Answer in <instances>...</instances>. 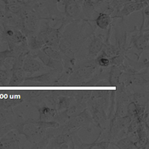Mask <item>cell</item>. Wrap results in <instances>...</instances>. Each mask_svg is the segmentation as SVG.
Listing matches in <instances>:
<instances>
[{"label": "cell", "instance_id": "obj_1", "mask_svg": "<svg viewBox=\"0 0 149 149\" xmlns=\"http://www.w3.org/2000/svg\"><path fill=\"white\" fill-rule=\"evenodd\" d=\"M93 20L80 19L67 24L61 34L58 49L63 58L77 61V54L85 41L94 32L95 29L92 25Z\"/></svg>", "mask_w": 149, "mask_h": 149}, {"label": "cell", "instance_id": "obj_2", "mask_svg": "<svg viewBox=\"0 0 149 149\" xmlns=\"http://www.w3.org/2000/svg\"><path fill=\"white\" fill-rule=\"evenodd\" d=\"M61 125L56 121H40L33 119H22L19 122L16 130L26 137L31 145L42 140L48 127H58Z\"/></svg>", "mask_w": 149, "mask_h": 149}, {"label": "cell", "instance_id": "obj_3", "mask_svg": "<svg viewBox=\"0 0 149 149\" xmlns=\"http://www.w3.org/2000/svg\"><path fill=\"white\" fill-rule=\"evenodd\" d=\"M99 67L95 58H83L77 60L72 72L67 79L66 86H84L97 72Z\"/></svg>", "mask_w": 149, "mask_h": 149}, {"label": "cell", "instance_id": "obj_4", "mask_svg": "<svg viewBox=\"0 0 149 149\" xmlns=\"http://www.w3.org/2000/svg\"><path fill=\"white\" fill-rule=\"evenodd\" d=\"M44 21V22L42 23V25L40 24V27L38 31L40 33L41 35L43 37L46 45L53 46V47L58 49L62 31H63L65 26L71 22L70 20H68L67 19H66L65 17H63V19L61 20V26L58 28H54L50 25L51 21Z\"/></svg>", "mask_w": 149, "mask_h": 149}, {"label": "cell", "instance_id": "obj_5", "mask_svg": "<svg viewBox=\"0 0 149 149\" xmlns=\"http://www.w3.org/2000/svg\"><path fill=\"white\" fill-rule=\"evenodd\" d=\"M130 33V41L127 48V53L132 48H135L136 52L134 54L137 56V61H139L141 54L148 49L149 31L138 29L137 26H134V29Z\"/></svg>", "mask_w": 149, "mask_h": 149}, {"label": "cell", "instance_id": "obj_6", "mask_svg": "<svg viewBox=\"0 0 149 149\" xmlns=\"http://www.w3.org/2000/svg\"><path fill=\"white\" fill-rule=\"evenodd\" d=\"M61 72L51 70L37 76H27L22 82V86H54L57 78Z\"/></svg>", "mask_w": 149, "mask_h": 149}, {"label": "cell", "instance_id": "obj_7", "mask_svg": "<svg viewBox=\"0 0 149 149\" xmlns=\"http://www.w3.org/2000/svg\"><path fill=\"white\" fill-rule=\"evenodd\" d=\"M93 123L91 114L87 108H85L80 113L72 117L63 125H61L64 130L69 131L80 130L82 127H86Z\"/></svg>", "mask_w": 149, "mask_h": 149}, {"label": "cell", "instance_id": "obj_8", "mask_svg": "<svg viewBox=\"0 0 149 149\" xmlns=\"http://www.w3.org/2000/svg\"><path fill=\"white\" fill-rule=\"evenodd\" d=\"M64 7L63 16L68 20L73 22L80 19H86L82 8L81 1L80 0H60Z\"/></svg>", "mask_w": 149, "mask_h": 149}, {"label": "cell", "instance_id": "obj_9", "mask_svg": "<svg viewBox=\"0 0 149 149\" xmlns=\"http://www.w3.org/2000/svg\"><path fill=\"white\" fill-rule=\"evenodd\" d=\"M104 37L102 34H96L95 32L93 33L86 41L88 42L87 45L84 43L86 46L85 50L86 54H84L83 58H95L99 52L102 51L104 44ZM81 60V59H80Z\"/></svg>", "mask_w": 149, "mask_h": 149}, {"label": "cell", "instance_id": "obj_10", "mask_svg": "<svg viewBox=\"0 0 149 149\" xmlns=\"http://www.w3.org/2000/svg\"><path fill=\"white\" fill-rule=\"evenodd\" d=\"M24 103L22 91L0 92V108H14Z\"/></svg>", "mask_w": 149, "mask_h": 149}, {"label": "cell", "instance_id": "obj_11", "mask_svg": "<svg viewBox=\"0 0 149 149\" xmlns=\"http://www.w3.org/2000/svg\"><path fill=\"white\" fill-rule=\"evenodd\" d=\"M42 6L49 15L51 21H61L63 14L58 8L60 0H34Z\"/></svg>", "mask_w": 149, "mask_h": 149}, {"label": "cell", "instance_id": "obj_12", "mask_svg": "<svg viewBox=\"0 0 149 149\" xmlns=\"http://www.w3.org/2000/svg\"><path fill=\"white\" fill-rule=\"evenodd\" d=\"M122 20L116 25L115 28V38L116 46L121 51V52L127 54V32L126 24L125 22V19H121Z\"/></svg>", "mask_w": 149, "mask_h": 149}, {"label": "cell", "instance_id": "obj_13", "mask_svg": "<svg viewBox=\"0 0 149 149\" xmlns=\"http://www.w3.org/2000/svg\"><path fill=\"white\" fill-rule=\"evenodd\" d=\"M21 134L15 129L8 131L0 138V149H19L21 146Z\"/></svg>", "mask_w": 149, "mask_h": 149}, {"label": "cell", "instance_id": "obj_14", "mask_svg": "<svg viewBox=\"0 0 149 149\" xmlns=\"http://www.w3.org/2000/svg\"><path fill=\"white\" fill-rule=\"evenodd\" d=\"M148 5L147 2H136V1H130L123 5L122 8L118 11H116L113 15H112V18L113 19H125V17H127L130 14L135 11H139L144 9L146 6Z\"/></svg>", "mask_w": 149, "mask_h": 149}, {"label": "cell", "instance_id": "obj_15", "mask_svg": "<svg viewBox=\"0 0 149 149\" xmlns=\"http://www.w3.org/2000/svg\"><path fill=\"white\" fill-rule=\"evenodd\" d=\"M85 108H86V107L84 105L81 104H74L72 106L68 107L66 110L58 112L57 116L54 118V121L58 122L60 125H63L68 120L72 119V117L75 116L78 113H80Z\"/></svg>", "mask_w": 149, "mask_h": 149}, {"label": "cell", "instance_id": "obj_16", "mask_svg": "<svg viewBox=\"0 0 149 149\" xmlns=\"http://www.w3.org/2000/svg\"><path fill=\"white\" fill-rule=\"evenodd\" d=\"M22 68L26 74H29V75L30 74L31 76L34 73L44 70L45 66L39 59L34 57L29 52L25 58Z\"/></svg>", "mask_w": 149, "mask_h": 149}, {"label": "cell", "instance_id": "obj_17", "mask_svg": "<svg viewBox=\"0 0 149 149\" xmlns=\"http://www.w3.org/2000/svg\"><path fill=\"white\" fill-rule=\"evenodd\" d=\"M30 53L32 54L34 57L37 58V59H39L40 61L42 62V63L46 67L51 69V70H56V71L59 72H62L63 70V65L62 62L61 61H55L53 60L52 58H49V56L46 55L40 49L37 51L31 52Z\"/></svg>", "mask_w": 149, "mask_h": 149}, {"label": "cell", "instance_id": "obj_18", "mask_svg": "<svg viewBox=\"0 0 149 149\" xmlns=\"http://www.w3.org/2000/svg\"><path fill=\"white\" fill-rule=\"evenodd\" d=\"M107 0H83L81 2L84 14L86 19L93 20V14L99 13L102 5L107 2Z\"/></svg>", "mask_w": 149, "mask_h": 149}, {"label": "cell", "instance_id": "obj_19", "mask_svg": "<svg viewBox=\"0 0 149 149\" xmlns=\"http://www.w3.org/2000/svg\"><path fill=\"white\" fill-rule=\"evenodd\" d=\"M17 55L10 49L0 51V69L12 70Z\"/></svg>", "mask_w": 149, "mask_h": 149}, {"label": "cell", "instance_id": "obj_20", "mask_svg": "<svg viewBox=\"0 0 149 149\" xmlns=\"http://www.w3.org/2000/svg\"><path fill=\"white\" fill-rule=\"evenodd\" d=\"M36 108L39 113V120L40 121H54L58 113L55 107L46 104H41Z\"/></svg>", "mask_w": 149, "mask_h": 149}, {"label": "cell", "instance_id": "obj_21", "mask_svg": "<svg viewBox=\"0 0 149 149\" xmlns=\"http://www.w3.org/2000/svg\"><path fill=\"white\" fill-rule=\"evenodd\" d=\"M22 118V116L14 113L13 108H0V127L6 124L16 122Z\"/></svg>", "mask_w": 149, "mask_h": 149}, {"label": "cell", "instance_id": "obj_22", "mask_svg": "<svg viewBox=\"0 0 149 149\" xmlns=\"http://www.w3.org/2000/svg\"><path fill=\"white\" fill-rule=\"evenodd\" d=\"M27 42L29 49L31 52H34L40 50L46 45L44 39L39 31L34 34H29L27 36Z\"/></svg>", "mask_w": 149, "mask_h": 149}, {"label": "cell", "instance_id": "obj_23", "mask_svg": "<svg viewBox=\"0 0 149 149\" xmlns=\"http://www.w3.org/2000/svg\"><path fill=\"white\" fill-rule=\"evenodd\" d=\"M113 19L112 18L111 14L106 12H99L96 18L93 19V22H95L96 27L102 30H107L113 23Z\"/></svg>", "mask_w": 149, "mask_h": 149}, {"label": "cell", "instance_id": "obj_24", "mask_svg": "<svg viewBox=\"0 0 149 149\" xmlns=\"http://www.w3.org/2000/svg\"><path fill=\"white\" fill-rule=\"evenodd\" d=\"M28 74H26L22 68H13L12 69L11 76H10V81L8 86H22V82Z\"/></svg>", "mask_w": 149, "mask_h": 149}, {"label": "cell", "instance_id": "obj_25", "mask_svg": "<svg viewBox=\"0 0 149 149\" xmlns=\"http://www.w3.org/2000/svg\"><path fill=\"white\" fill-rule=\"evenodd\" d=\"M76 101L73 96L70 95H60L57 98V102H56V109L58 112L66 110L68 107H71L73 104H76Z\"/></svg>", "mask_w": 149, "mask_h": 149}, {"label": "cell", "instance_id": "obj_26", "mask_svg": "<svg viewBox=\"0 0 149 149\" xmlns=\"http://www.w3.org/2000/svg\"><path fill=\"white\" fill-rule=\"evenodd\" d=\"M111 141L107 139H96L93 143H82L78 146V148L80 149H107L110 148V144Z\"/></svg>", "mask_w": 149, "mask_h": 149}, {"label": "cell", "instance_id": "obj_27", "mask_svg": "<svg viewBox=\"0 0 149 149\" xmlns=\"http://www.w3.org/2000/svg\"><path fill=\"white\" fill-rule=\"evenodd\" d=\"M93 90H74L73 97L77 103L81 104L86 107V103L90 100Z\"/></svg>", "mask_w": 149, "mask_h": 149}, {"label": "cell", "instance_id": "obj_28", "mask_svg": "<svg viewBox=\"0 0 149 149\" xmlns=\"http://www.w3.org/2000/svg\"><path fill=\"white\" fill-rule=\"evenodd\" d=\"M110 145L113 146V148H120V149H135L136 146L135 142L132 141L127 136H124L121 139H116L113 142H110Z\"/></svg>", "mask_w": 149, "mask_h": 149}, {"label": "cell", "instance_id": "obj_29", "mask_svg": "<svg viewBox=\"0 0 149 149\" xmlns=\"http://www.w3.org/2000/svg\"><path fill=\"white\" fill-rule=\"evenodd\" d=\"M41 50L46 55L49 56V58H52L53 60H55V61H61V62L63 63V55H62L59 49H57V48L53 47V46H48V45H45L44 46H42Z\"/></svg>", "mask_w": 149, "mask_h": 149}, {"label": "cell", "instance_id": "obj_30", "mask_svg": "<svg viewBox=\"0 0 149 149\" xmlns=\"http://www.w3.org/2000/svg\"><path fill=\"white\" fill-rule=\"evenodd\" d=\"M11 73L12 70L0 69V84L4 86H8Z\"/></svg>", "mask_w": 149, "mask_h": 149}, {"label": "cell", "instance_id": "obj_31", "mask_svg": "<svg viewBox=\"0 0 149 149\" xmlns=\"http://www.w3.org/2000/svg\"><path fill=\"white\" fill-rule=\"evenodd\" d=\"M125 55L126 54H125V53H120V54H117L114 57L109 58L110 62V66H119L123 64L125 58Z\"/></svg>", "mask_w": 149, "mask_h": 149}, {"label": "cell", "instance_id": "obj_32", "mask_svg": "<svg viewBox=\"0 0 149 149\" xmlns=\"http://www.w3.org/2000/svg\"><path fill=\"white\" fill-rule=\"evenodd\" d=\"M95 60H96V62L99 67L108 68L110 66V62L109 58L104 56L103 54H100V53L97 55V57L95 58Z\"/></svg>", "mask_w": 149, "mask_h": 149}, {"label": "cell", "instance_id": "obj_33", "mask_svg": "<svg viewBox=\"0 0 149 149\" xmlns=\"http://www.w3.org/2000/svg\"><path fill=\"white\" fill-rule=\"evenodd\" d=\"M5 5H4L3 2L2 1H0V21L2 20L3 17L5 15Z\"/></svg>", "mask_w": 149, "mask_h": 149}, {"label": "cell", "instance_id": "obj_34", "mask_svg": "<svg viewBox=\"0 0 149 149\" xmlns=\"http://www.w3.org/2000/svg\"><path fill=\"white\" fill-rule=\"evenodd\" d=\"M80 1H81V2H82V1H83V0H80Z\"/></svg>", "mask_w": 149, "mask_h": 149}]
</instances>
